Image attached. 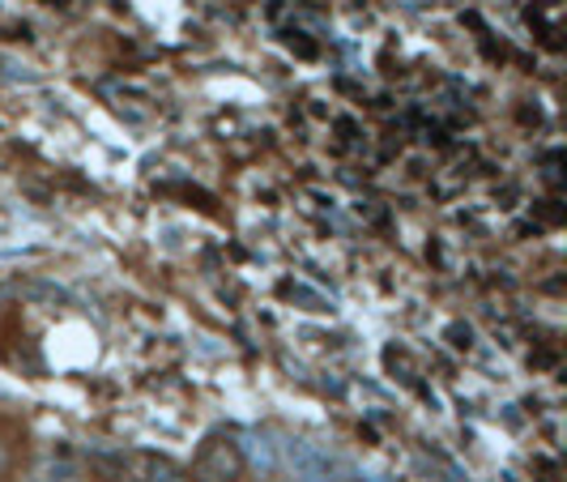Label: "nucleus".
<instances>
[{"label": "nucleus", "instance_id": "obj_1", "mask_svg": "<svg viewBox=\"0 0 567 482\" xmlns=\"http://www.w3.org/2000/svg\"><path fill=\"white\" fill-rule=\"evenodd\" d=\"M278 461L290 470L295 482H329L341 470L338 457L324 453L312 440H282V444H278Z\"/></svg>", "mask_w": 567, "mask_h": 482}, {"label": "nucleus", "instance_id": "obj_2", "mask_svg": "<svg viewBox=\"0 0 567 482\" xmlns=\"http://www.w3.org/2000/svg\"><path fill=\"white\" fill-rule=\"evenodd\" d=\"M239 449L230 444V440H209L205 449H200L197 465H193V474H197L200 482H230L235 474H239Z\"/></svg>", "mask_w": 567, "mask_h": 482}, {"label": "nucleus", "instance_id": "obj_3", "mask_svg": "<svg viewBox=\"0 0 567 482\" xmlns=\"http://www.w3.org/2000/svg\"><path fill=\"white\" fill-rule=\"evenodd\" d=\"M235 449H239V461H248L260 479H269V474L282 470V461H278V440H274L269 431H248Z\"/></svg>", "mask_w": 567, "mask_h": 482}, {"label": "nucleus", "instance_id": "obj_4", "mask_svg": "<svg viewBox=\"0 0 567 482\" xmlns=\"http://www.w3.org/2000/svg\"><path fill=\"white\" fill-rule=\"evenodd\" d=\"M137 474L142 482H188V474L167 457H137Z\"/></svg>", "mask_w": 567, "mask_h": 482}, {"label": "nucleus", "instance_id": "obj_5", "mask_svg": "<svg viewBox=\"0 0 567 482\" xmlns=\"http://www.w3.org/2000/svg\"><path fill=\"white\" fill-rule=\"evenodd\" d=\"M48 482H82V465L73 461V457H52V465H48Z\"/></svg>", "mask_w": 567, "mask_h": 482}, {"label": "nucleus", "instance_id": "obj_6", "mask_svg": "<svg viewBox=\"0 0 567 482\" xmlns=\"http://www.w3.org/2000/svg\"><path fill=\"white\" fill-rule=\"evenodd\" d=\"M0 470H4V449H0Z\"/></svg>", "mask_w": 567, "mask_h": 482}]
</instances>
